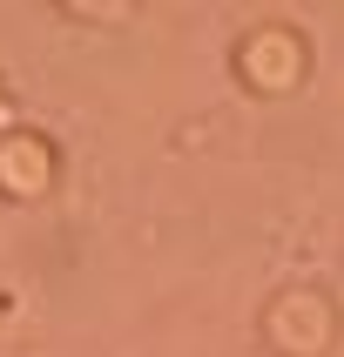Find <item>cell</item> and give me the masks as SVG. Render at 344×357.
I'll use <instances>...</instances> for the list:
<instances>
[{"label": "cell", "mask_w": 344, "mask_h": 357, "mask_svg": "<svg viewBox=\"0 0 344 357\" xmlns=\"http://www.w3.org/2000/svg\"><path fill=\"white\" fill-rule=\"evenodd\" d=\"M0 189L7 196H40L47 189V149L34 135H0Z\"/></svg>", "instance_id": "1"}]
</instances>
